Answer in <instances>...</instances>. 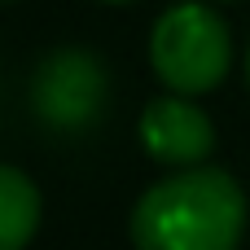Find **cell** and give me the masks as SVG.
I'll return each mask as SVG.
<instances>
[{
  "label": "cell",
  "mask_w": 250,
  "mask_h": 250,
  "mask_svg": "<svg viewBox=\"0 0 250 250\" xmlns=\"http://www.w3.org/2000/svg\"><path fill=\"white\" fill-rule=\"evenodd\" d=\"M136 136H141V149L163 163V167H202L215 149V123L207 119L202 105H193L189 97H154L145 110H141V123H136Z\"/></svg>",
  "instance_id": "4"
},
{
  "label": "cell",
  "mask_w": 250,
  "mask_h": 250,
  "mask_svg": "<svg viewBox=\"0 0 250 250\" xmlns=\"http://www.w3.org/2000/svg\"><path fill=\"white\" fill-rule=\"evenodd\" d=\"M40 229V189L26 171L0 163V250H26Z\"/></svg>",
  "instance_id": "5"
},
{
  "label": "cell",
  "mask_w": 250,
  "mask_h": 250,
  "mask_svg": "<svg viewBox=\"0 0 250 250\" xmlns=\"http://www.w3.org/2000/svg\"><path fill=\"white\" fill-rule=\"evenodd\" d=\"M246 193L224 167H189L149 185L132 211L136 250H237Z\"/></svg>",
  "instance_id": "1"
},
{
  "label": "cell",
  "mask_w": 250,
  "mask_h": 250,
  "mask_svg": "<svg viewBox=\"0 0 250 250\" xmlns=\"http://www.w3.org/2000/svg\"><path fill=\"white\" fill-rule=\"evenodd\" d=\"M101 4H132V0H101Z\"/></svg>",
  "instance_id": "6"
},
{
  "label": "cell",
  "mask_w": 250,
  "mask_h": 250,
  "mask_svg": "<svg viewBox=\"0 0 250 250\" xmlns=\"http://www.w3.org/2000/svg\"><path fill=\"white\" fill-rule=\"evenodd\" d=\"M246 83H250V53H246Z\"/></svg>",
  "instance_id": "7"
},
{
  "label": "cell",
  "mask_w": 250,
  "mask_h": 250,
  "mask_svg": "<svg viewBox=\"0 0 250 250\" xmlns=\"http://www.w3.org/2000/svg\"><path fill=\"white\" fill-rule=\"evenodd\" d=\"M149 66L167 92L202 97L220 88L233 66V31L202 0L171 4L149 31Z\"/></svg>",
  "instance_id": "2"
},
{
  "label": "cell",
  "mask_w": 250,
  "mask_h": 250,
  "mask_svg": "<svg viewBox=\"0 0 250 250\" xmlns=\"http://www.w3.org/2000/svg\"><path fill=\"white\" fill-rule=\"evenodd\" d=\"M105 66L88 48H57L40 62L31 79V110L62 132L88 127L105 110Z\"/></svg>",
  "instance_id": "3"
}]
</instances>
